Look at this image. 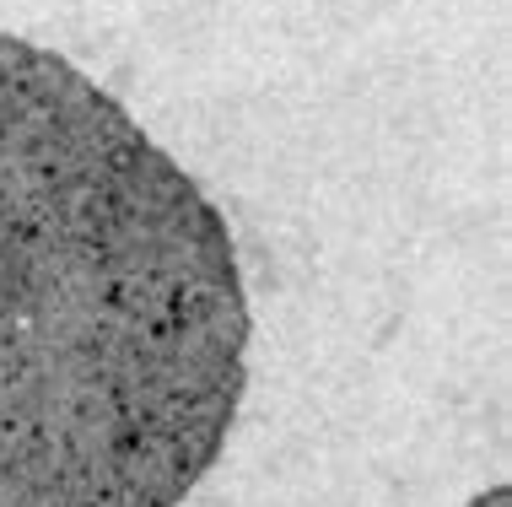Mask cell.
Masks as SVG:
<instances>
[{
	"mask_svg": "<svg viewBox=\"0 0 512 507\" xmlns=\"http://www.w3.org/2000/svg\"><path fill=\"white\" fill-rule=\"evenodd\" d=\"M469 507H507V486H496L491 497H475V502H469Z\"/></svg>",
	"mask_w": 512,
	"mask_h": 507,
	"instance_id": "7a4b0ae2",
	"label": "cell"
},
{
	"mask_svg": "<svg viewBox=\"0 0 512 507\" xmlns=\"http://www.w3.org/2000/svg\"><path fill=\"white\" fill-rule=\"evenodd\" d=\"M248 340L216 200L81 65L0 33V507H184Z\"/></svg>",
	"mask_w": 512,
	"mask_h": 507,
	"instance_id": "6da1fadb",
	"label": "cell"
}]
</instances>
